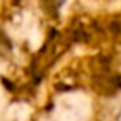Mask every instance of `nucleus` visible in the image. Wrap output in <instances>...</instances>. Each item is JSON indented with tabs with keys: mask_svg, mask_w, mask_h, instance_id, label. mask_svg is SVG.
<instances>
[{
	"mask_svg": "<svg viewBox=\"0 0 121 121\" xmlns=\"http://www.w3.org/2000/svg\"><path fill=\"white\" fill-rule=\"evenodd\" d=\"M91 86L101 96L111 98L121 91V75L114 68L91 71Z\"/></svg>",
	"mask_w": 121,
	"mask_h": 121,
	"instance_id": "f257e3e1",
	"label": "nucleus"
},
{
	"mask_svg": "<svg viewBox=\"0 0 121 121\" xmlns=\"http://www.w3.org/2000/svg\"><path fill=\"white\" fill-rule=\"evenodd\" d=\"M40 2V9H42V12L47 15V17H50V18H58L60 17V13H61V9L65 7V4H66V0H38Z\"/></svg>",
	"mask_w": 121,
	"mask_h": 121,
	"instance_id": "f03ea898",
	"label": "nucleus"
},
{
	"mask_svg": "<svg viewBox=\"0 0 121 121\" xmlns=\"http://www.w3.org/2000/svg\"><path fill=\"white\" fill-rule=\"evenodd\" d=\"M12 48H13V45H12L10 37L7 35V32L2 27H0V55H10Z\"/></svg>",
	"mask_w": 121,
	"mask_h": 121,
	"instance_id": "7ed1b4c3",
	"label": "nucleus"
}]
</instances>
